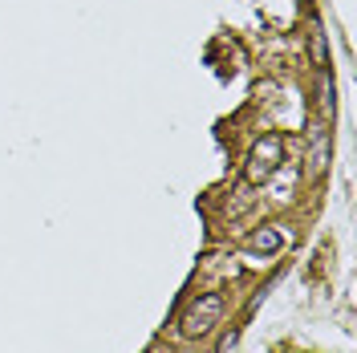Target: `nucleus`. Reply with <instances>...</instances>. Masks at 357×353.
Returning <instances> with one entry per match:
<instances>
[{
  "label": "nucleus",
  "mask_w": 357,
  "mask_h": 353,
  "mask_svg": "<svg viewBox=\"0 0 357 353\" xmlns=\"http://www.w3.org/2000/svg\"><path fill=\"white\" fill-rule=\"evenodd\" d=\"M309 138H312V142H309V171H312V175H321V171H325V163H329V138H325L321 126H312Z\"/></svg>",
  "instance_id": "7ed1b4c3"
},
{
  "label": "nucleus",
  "mask_w": 357,
  "mask_h": 353,
  "mask_svg": "<svg viewBox=\"0 0 357 353\" xmlns=\"http://www.w3.org/2000/svg\"><path fill=\"white\" fill-rule=\"evenodd\" d=\"M220 317H223V296L220 292H199L183 309V317H178V333L183 337H207V333L220 325Z\"/></svg>",
  "instance_id": "f03ea898"
},
{
  "label": "nucleus",
  "mask_w": 357,
  "mask_h": 353,
  "mask_svg": "<svg viewBox=\"0 0 357 353\" xmlns=\"http://www.w3.org/2000/svg\"><path fill=\"white\" fill-rule=\"evenodd\" d=\"M309 57H312V66L317 69L329 66V41H325V33H321L317 24L309 29Z\"/></svg>",
  "instance_id": "20e7f679"
},
{
  "label": "nucleus",
  "mask_w": 357,
  "mask_h": 353,
  "mask_svg": "<svg viewBox=\"0 0 357 353\" xmlns=\"http://www.w3.org/2000/svg\"><path fill=\"white\" fill-rule=\"evenodd\" d=\"M236 350H240V333H227L220 341V353H236Z\"/></svg>",
  "instance_id": "423d86ee"
},
{
  "label": "nucleus",
  "mask_w": 357,
  "mask_h": 353,
  "mask_svg": "<svg viewBox=\"0 0 357 353\" xmlns=\"http://www.w3.org/2000/svg\"><path fill=\"white\" fill-rule=\"evenodd\" d=\"M280 167H284V138H280V134H264V138H256V147H252V155H248L244 179L252 187H260V183H268Z\"/></svg>",
  "instance_id": "f257e3e1"
},
{
  "label": "nucleus",
  "mask_w": 357,
  "mask_h": 353,
  "mask_svg": "<svg viewBox=\"0 0 357 353\" xmlns=\"http://www.w3.org/2000/svg\"><path fill=\"white\" fill-rule=\"evenodd\" d=\"M248 248H256V252H280V232L276 227H260V232H252V240H248Z\"/></svg>",
  "instance_id": "39448f33"
}]
</instances>
